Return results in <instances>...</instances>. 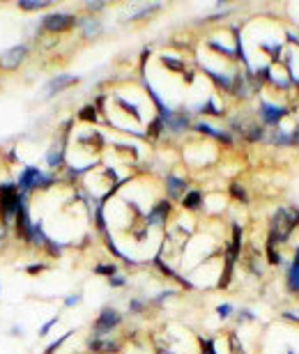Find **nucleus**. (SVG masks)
Here are the masks:
<instances>
[{"label": "nucleus", "mask_w": 299, "mask_h": 354, "mask_svg": "<svg viewBox=\"0 0 299 354\" xmlns=\"http://www.w3.org/2000/svg\"><path fill=\"white\" fill-rule=\"evenodd\" d=\"M299 225V209H279L272 219V230H269V241L279 244L290 237V232Z\"/></svg>", "instance_id": "obj_1"}, {"label": "nucleus", "mask_w": 299, "mask_h": 354, "mask_svg": "<svg viewBox=\"0 0 299 354\" xmlns=\"http://www.w3.org/2000/svg\"><path fill=\"white\" fill-rule=\"evenodd\" d=\"M74 23H76V18L71 16V14H62V12H53V14H46V16L42 18V26H44L49 32L69 30Z\"/></svg>", "instance_id": "obj_2"}, {"label": "nucleus", "mask_w": 299, "mask_h": 354, "mask_svg": "<svg viewBox=\"0 0 299 354\" xmlns=\"http://www.w3.org/2000/svg\"><path fill=\"white\" fill-rule=\"evenodd\" d=\"M288 113H290V108L276 106L274 101H263L260 104V120H263V124H279Z\"/></svg>", "instance_id": "obj_3"}, {"label": "nucleus", "mask_w": 299, "mask_h": 354, "mask_svg": "<svg viewBox=\"0 0 299 354\" xmlns=\"http://www.w3.org/2000/svg\"><path fill=\"white\" fill-rule=\"evenodd\" d=\"M122 322V315L117 313L115 308H104L101 313H99L97 322H95V331L97 334H106V331H111V329H115L117 324Z\"/></svg>", "instance_id": "obj_4"}, {"label": "nucleus", "mask_w": 299, "mask_h": 354, "mask_svg": "<svg viewBox=\"0 0 299 354\" xmlns=\"http://www.w3.org/2000/svg\"><path fill=\"white\" fill-rule=\"evenodd\" d=\"M76 80H79V76H74V74H60V76H55V79H51L46 83L44 90H42V95H44V97H53V95H58L60 90L74 85Z\"/></svg>", "instance_id": "obj_5"}, {"label": "nucleus", "mask_w": 299, "mask_h": 354, "mask_svg": "<svg viewBox=\"0 0 299 354\" xmlns=\"http://www.w3.org/2000/svg\"><path fill=\"white\" fill-rule=\"evenodd\" d=\"M26 55H28V46L26 44H17V46H12L7 53L0 58V64H2L5 69H17L18 64L23 62Z\"/></svg>", "instance_id": "obj_6"}, {"label": "nucleus", "mask_w": 299, "mask_h": 354, "mask_svg": "<svg viewBox=\"0 0 299 354\" xmlns=\"http://www.w3.org/2000/svg\"><path fill=\"white\" fill-rule=\"evenodd\" d=\"M42 175V170L35 168V166H28L23 168V173L18 175V189H21V193H28V191H33L37 186V179Z\"/></svg>", "instance_id": "obj_7"}, {"label": "nucleus", "mask_w": 299, "mask_h": 354, "mask_svg": "<svg viewBox=\"0 0 299 354\" xmlns=\"http://www.w3.org/2000/svg\"><path fill=\"white\" fill-rule=\"evenodd\" d=\"M285 283H288V290H290V292H299V246L295 248L292 262H290V267H288Z\"/></svg>", "instance_id": "obj_8"}, {"label": "nucleus", "mask_w": 299, "mask_h": 354, "mask_svg": "<svg viewBox=\"0 0 299 354\" xmlns=\"http://www.w3.org/2000/svg\"><path fill=\"white\" fill-rule=\"evenodd\" d=\"M168 209H170V205H168V200H161V203L152 209V214H148V223L150 225H161L164 223V219L168 216Z\"/></svg>", "instance_id": "obj_9"}, {"label": "nucleus", "mask_w": 299, "mask_h": 354, "mask_svg": "<svg viewBox=\"0 0 299 354\" xmlns=\"http://www.w3.org/2000/svg\"><path fill=\"white\" fill-rule=\"evenodd\" d=\"M194 129L196 131L207 133V136H214V138H219V141H223V143H230V133L219 131V129H214V127H210V124H205V122H196Z\"/></svg>", "instance_id": "obj_10"}, {"label": "nucleus", "mask_w": 299, "mask_h": 354, "mask_svg": "<svg viewBox=\"0 0 299 354\" xmlns=\"http://www.w3.org/2000/svg\"><path fill=\"white\" fill-rule=\"evenodd\" d=\"M166 186H168V195H170V198H180L182 191H184V179H180V177H175V175H168Z\"/></svg>", "instance_id": "obj_11"}, {"label": "nucleus", "mask_w": 299, "mask_h": 354, "mask_svg": "<svg viewBox=\"0 0 299 354\" xmlns=\"http://www.w3.org/2000/svg\"><path fill=\"white\" fill-rule=\"evenodd\" d=\"M46 163H49L51 168H55V166H60L62 163V145L60 143H55L51 150H49V154H46Z\"/></svg>", "instance_id": "obj_12"}, {"label": "nucleus", "mask_w": 299, "mask_h": 354, "mask_svg": "<svg viewBox=\"0 0 299 354\" xmlns=\"http://www.w3.org/2000/svg\"><path fill=\"white\" fill-rule=\"evenodd\" d=\"M90 345H92V350H97V352H115V350H117V343H115V340H108V338H99V340L95 338Z\"/></svg>", "instance_id": "obj_13"}, {"label": "nucleus", "mask_w": 299, "mask_h": 354, "mask_svg": "<svg viewBox=\"0 0 299 354\" xmlns=\"http://www.w3.org/2000/svg\"><path fill=\"white\" fill-rule=\"evenodd\" d=\"M202 203V195L200 191H189V193L184 195V200H182V205H184L186 209H198Z\"/></svg>", "instance_id": "obj_14"}, {"label": "nucleus", "mask_w": 299, "mask_h": 354, "mask_svg": "<svg viewBox=\"0 0 299 354\" xmlns=\"http://www.w3.org/2000/svg\"><path fill=\"white\" fill-rule=\"evenodd\" d=\"M49 5H51L49 0H21V2H18V7H21V9H26V12L44 9V7H49Z\"/></svg>", "instance_id": "obj_15"}, {"label": "nucleus", "mask_w": 299, "mask_h": 354, "mask_svg": "<svg viewBox=\"0 0 299 354\" xmlns=\"http://www.w3.org/2000/svg\"><path fill=\"white\" fill-rule=\"evenodd\" d=\"M79 117L85 120V122H97V111H95V106H85V108H81Z\"/></svg>", "instance_id": "obj_16"}, {"label": "nucleus", "mask_w": 299, "mask_h": 354, "mask_svg": "<svg viewBox=\"0 0 299 354\" xmlns=\"http://www.w3.org/2000/svg\"><path fill=\"white\" fill-rule=\"evenodd\" d=\"M83 35L85 37H95L97 32H101V26H99L97 21H88V23H83Z\"/></svg>", "instance_id": "obj_17"}, {"label": "nucleus", "mask_w": 299, "mask_h": 354, "mask_svg": "<svg viewBox=\"0 0 299 354\" xmlns=\"http://www.w3.org/2000/svg\"><path fill=\"white\" fill-rule=\"evenodd\" d=\"M95 274L115 276V274H117V267H115V265H97V267H95Z\"/></svg>", "instance_id": "obj_18"}, {"label": "nucleus", "mask_w": 299, "mask_h": 354, "mask_svg": "<svg viewBox=\"0 0 299 354\" xmlns=\"http://www.w3.org/2000/svg\"><path fill=\"white\" fill-rule=\"evenodd\" d=\"M157 9H159V5H148V7H143L141 12H136V14H132L129 18H132V21H138V18H145L148 14H152V12H157Z\"/></svg>", "instance_id": "obj_19"}, {"label": "nucleus", "mask_w": 299, "mask_h": 354, "mask_svg": "<svg viewBox=\"0 0 299 354\" xmlns=\"http://www.w3.org/2000/svg\"><path fill=\"white\" fill-rule=\"evenodd\" d=\"M69 336H71V331H69V334H65V336H62V338H58V340H55L53 345H49V347H46V352H44V354H53V352H55V350H58V347H60L62 343H65V340H67V338H69Z\"/></svg>", "instance_id": "obj_20"}, {"label": "nucleus", "mask_w": 299, "mask_h": 354, "mask_svg": "<svg viewBox=\"0 0 299 354\" xmlns=\"http://www.w3.org/2000/svg\"><path fill=\"white\" fill-rule=\"evenodd\" d=\"M230 191H233V195H237L242 203H247V193H244V189L242 186H237V184H233L230 186Z\"/></svg>", "instance_id": "obj_21"}, {"label": "nucleus", "mask_w": 299, "mask_h": 354, "mask_svg": "<svg viewBox=\"0 0 299 354\" xmlns=\"http://www.w3.org/2000/svg\"><path fill=\"white\" fill-rule=\"evenodd\" d=\"M233 310H235V308H233L230 304H221L219 308H216V313H219L221 318H228V315H230V313H233Z\"/></svg>", "instance_id": "obj_22"}, {"label": "nucleus", "mask_w": 299, "mask_h": 354, "mask_svg": "<svg viewBox=\"0 0 299 354\" xmlns=\"http://www.w3.org/2000/svg\"><path fill=\"white\" fill-rule=\"evenodd\" d=\"M108 283L113 285V288H122V285L127 283V278H124V276H117V274H115V276H111V281H108Z\"/></svg>", "instance_id": "obj_23"}, {"label": "nucleus", "mask_w": 299, "mask_h": 354, "mask_svg": "<svg viewBox=\"0 0 299 354\" xmlns=\"http://www.w3.org/2000/svg\"><path fill=\"white\" fill-rule=\"evenodd\" d=\"M55 322H58V318H53V320H51V322H46L44 327L39 329V336L44 338V336H46V334H49V331H51V329H53V327H55Z\"/></svg>", "instance_id": "obj_24"}, {"label": "nucleus", "mask_w": 299, "mask_h": 354, "mask_svg": "<svg viewBox=\"0 0 299 354\" xmlns=\"http://www.w3.org/2000/svg\"><path fill=\"white\" fill-rule=\"evenodd\" d=\"M79 301H81V294H71V297H67V299H65V306H67V308H71V306H76Z\"/></svg>", "instance_id": "obj_25"}, {"label": "nucleus", "mask_w": 299, "mask_h": 354, "mask_svg": "<svg viewBox=\"0 0 299 354\" xmlns=\"http://www.w3.org/2000/svg\"><path fill=\"white\" fill-rule=\"evenodd\" d=\"M202 354H216V350H214V343H212V340H205V343H202Z\"/></svg>", "instance_id": "obj_26"}, {"label": "nucleus", "mask_w": 299, "mask_h": 354, "mask_svg": "<svg viewBox=\"0 0 299 354\" xmlns=\"http://www.w3.org/2000/svg\"><path fill=\"white\" fill-rule=\"evenodd\" d=\"M85 7H88L90 12H99V9L104 7V2H85Z\"/></svg>", "instance_id": "obj_27"}, {"label": "nucleus", "mask_w": 299, "mask_h": 354, "mask_svg": "<svg viewBox=\"0 0 299 354\" xmlns=\"http://www.w3.org/2000/svg\"><path fill=\"white\" fill-rule=\"evenodd\" d=\"M129 308L133 310V313H136V310H143V301H138V299H133L132 301V306H129Z\"/></svg>", "instance_id": "obj_28"}, {"label": "nucleus", "mask_w": 299, "mask_h": 354, "mask_svg": "<svg viewBox=\"0 0 299 354\" xmlns=\"http://www.w3.org/2000/svg\"><path fill=\"white\" fill-rule=\"evenodd\" d=\"M42 269H44V265H30V267H28V272H30V274H37V272H42Z\"/></svg>", "instance_id": "obj_29"}]
</instances>
